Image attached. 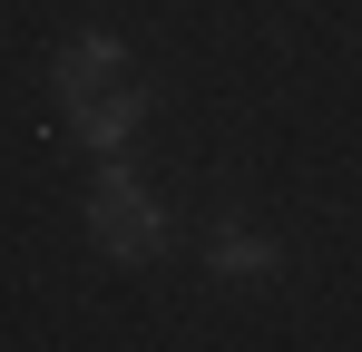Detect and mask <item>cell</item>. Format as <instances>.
Here are the masks:
<instances>
[{
	"label": "cell",
	"instance_id": "cell-3",
	"mask_svg": "<svg viewBox=\"0 0 362 352\" xmlns=\"http://www.w3.org/2000/svg\"><path fill=\"white\" fill-rule=\"evenodd\" d=\"M206 274H226V284H274L284 274V245L255 225H216L206 235Z\"/></svg>",
	"mask_w": 362,
	"mask_h": 352
},
{
	"label": "cell",
	"instance_id": "cell-1",
	"mask_svg": "<svg viewBox=\"0 0 362 352\" xmlns=\"http://www.w3.org/2000/svg\"><path fill=\"white\" fill-rule=\"evenodd\" d=\"M49 98H59L69 137H88V147L118 157L127 137H137V117H147V78H137V59H127L118 40L78 30V40H59V59H49Z\"/></svg>",
	"mask_w": 362,
	"mask_h": 352
},
{
	"label": "cell",
	"instance_id": "cell-2",
	"mask_svg": "<svg viewBox=\"0 0 362 352\" xmlns=\"http://www.w3.org/2000/svg\"><path fill=\"white\" fill-rule=\"evenodd\" d=\"M88 235H98V254H118V264H157V254H167V206L127 167H98V186H88Z\"/></svg>",
	"mask_w": 362,
	"mask_h": 352
}]
</instances>
